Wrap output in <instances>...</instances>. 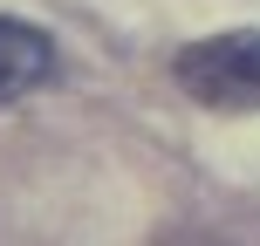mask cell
<instances>
[{
    "label": "cell",
    "mask_w": 260,
    "mask_h": 246,
    "mask_svg": "<svg viewBox=\"0 0 260 246\" xmlns=\"http://www.w3.org/2000/svg\"><path fill=\"white\" fill-rule=\"evenodd\" d=\"M171 76L212 110H260V27L247 34H212L171 62Z\"/></svg>",
    "instance_id": "obj_1"
},
{
    "label": "cell",
    "mask_w": 260,
    "mask_h": 246,
    "mask_svg": "<svg viewBox=\"0 0 260 246\" xmlns=\"http://www.w3.org/2000/svg\"><path fill=\"white\" fill-rule=\"evenodd\" d=\"M48 68H55V41L41 34V27L0 14V103H14V96H27L35 82H48Z\"/></svg>",
    "instance_id": "obj_2"
}]
</instances>
